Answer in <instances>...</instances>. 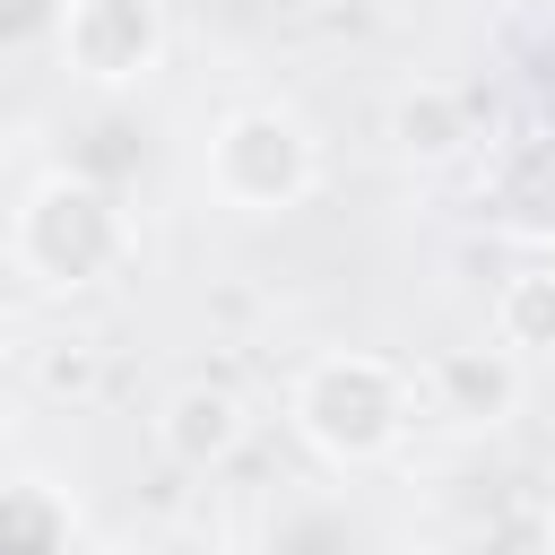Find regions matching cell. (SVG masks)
<instances>
[{
	"label": "cell",
	"mask_w": 555,
	"mask_h": 555,
	"mask_svg": "<svg viewBox=\"0 0 555 555\" xmlns=\"http://www.w3.org/2000/svg\"><path fill=\"white\" fill-rule=\"evenodd\" d=\"M130 208L95 182V173H43L26 199H17V225H9V251L35 286L52 295H78V286H104L121 260H130Z\"/></svg>",
	"instance_id": "cell-1"
},
{
	"label": "cell",
	"mask_w": 555,
	"mask_h": 555,
	"mask_svg": "<svg viewBox=\"0 0 555 555\" xmlns=\"http://www.w3.org/2000/svg\"><path fill=\"white\" fill-rule=\"evenodd\" d=\"M416 425V373L373 356V347H347V356H321L304 364L295 382V434L338 460V468H364V460H390L399 434Z\"/></svg>",
	"instance_id": "cell-2"
},
{
	"label": "cell",
	"mask_w": 555,
	"mask_h": 555,
	"mask_svg": "<svg viewBox=\"0 0 555 555\" xmlns=\"http://www.w3.org/2000/svg\"><path fill=\"white\" fill-rule=\"evenodd\" d=\"M321 182V147L312 130L286 113V104H243L208 130V191L225 208H251V217H278L295 208L304 191Z\"/></svg>",
	"instance_id": "cell-3"
},
{
	"label": "cell",
	"mask_w": 555,
	"mask_h": 555,
	"mask_svg": "<svg viewBox=\"0 0 555 555\" xmlns=\"http://www.w3.org/2000/svg\"><path fill=\"white\" fill-rule=\"evenodd\" d=\"M520 408V356L512 347H442L416 364V416L451 434H486Z\"/></svg>",
	"instance_id": "cell-4"
},
{
	"label": "cell",
	"mask_w": 555,
	"mask_h": 555,
	"mask_svg": "<svg viewBox=\"0 0 555 555\" xmlns=\"http://www.w3.org/2000/svg\"><path fill=\"white\" fill-rule=\"evenodd\" d=\"M61 52L95 87H139L165 61V17H156V0H69Z\"/></svg>",
	"instance_id": "cell-5"
},
{
	"label": "cell",
	"mask_w": 555,
	"mask_h": 555,
	"mask_svg": "<svg viewBox=\"0 0 555 555\" xmlns=\"http://www.w3.org/2000/svg\"><path fill=\"white\" fill-rule=\"evenodd\" d=\"M477 208L494 234L512 243H555V139H512L494 147L486 182H477Z\"/></svg>",
	"instance_id": "cell-6"
},
{
	"label": "cell",
	"mask_w": 555,
	"mask_h": 555,
	"mask_svg": "<svg viewBox=\"0 0 555 555\" xmlns=\"http://www.w3.org/2000/svg\"><path fill=\"white\" fill-rule=\"evenodd\" d=\"M243 434H251V416H243V399L217 390V382H182V390L156 408V442H165L173 468H217V460L243 451Z\"/></svg>",
	"instance_id": "cell-7"
},
{
	"label": "cell",
	"mask_w": 555,
	"mask_h": 555,
	"mask_svg": "<svg viewBox=\"0 0 555 555\" xmlns=\"http://www.w3.org/2000/svg\"><path fill=\"white\" fill-rule=\"evenodd\" d=\"M390 139H399L408 156L442 165V156H460V147L477 139V113H468V95H460V87L416 78V87H399V104H390Z\"/></svg>",
	"instance_id": "cell-8"
},
{
	"label": "cell",
	"mask_w": 555,
	"mask_h": 555,
	"mask_svg": "<svg viewBox=\"0 0 555 555\" xmlns=\"http://www.w3.org/2000/svg\"><path fill=\"white\" fill-rule=\"evenodd\" d=\"M494 347H512V356H546L555 347V269L503 278V295H494Z\"/></svg>",
	"instance_id": "cell-9"
},
{
	"label": "cell",
	"mask_w": 555,
	"mask_h": 555,
	"mask_svg": "<svg viewBox=\"0 0 555 555\" xmlns=\"http://www.w3.org/2000/svg\"><path fill=\"white\" fill-rule=\"evenodd\" d=\"M69 512L43 486H0V555H61Z\"/></svg>",
	"instance_id": "cell-10"
},
{
	"label": "cell",
	"mask_w": 555,
	"mask_h": 555,
	"mask_svg": "<svg viewBox=\"0 0 555 555\" xmlns=\"http://www.w3.org/2000/svg\"><path fill=\"white\" fill-rule=\"evenodd\" d=\"M61 17H69V0H0V43H9V52L61 43Z\"/></svg>",
	"instance_id": "cell-11"
},
{
	"label": "cell",
	"mask_w": 555,
	"mask_h": 555,
	"mask_svg": "<svg viewBox=\"0 0 555 555\" xmlns=\"http://www.w3.org/2000/svg\"><path fill=\"white\" fill-rule=\"evenodd\" d=\"M43 390H95V347H87V338L52 347V356H43Z\"/></svg>",
	"instance_id": "cell-12"
},
{
	"label": "cell",
	"mask_w": 555,
	"mask_h": 555,
	"mask_svg": "<svg viewBox=\"0 0 555 555\" xmlns=\"http://www.w3.org/2000/svg\"><path fill=\"white\" fill-rule=\"evenodd\" d=\"M538 546V520H520V529H494V555H529Z\"/></svg>",
	"instance_id": "cell-13"
}]
</instances>
